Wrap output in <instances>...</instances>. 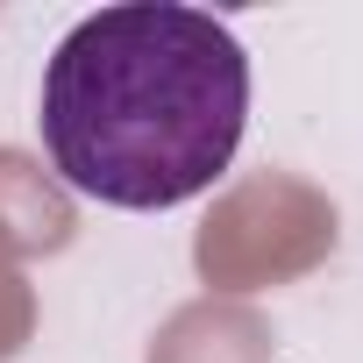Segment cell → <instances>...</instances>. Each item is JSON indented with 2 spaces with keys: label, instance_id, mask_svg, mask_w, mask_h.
<instances>
[{
  "label": "cell",
  "instance_id": "1",
  "mask_svg": "<svg viewBox=\"0 0 363 363\" xmlns=\"http://www.w3.org/2000/svg\"><path fill=\"white\" fill-rule=\"evenodd\" d=\"M250 121V57L228 22L128 0L86 15L43 65V150L72 193L128 214L200 200Z\"/></svg>",
  "mask_w": 363,
  "mask_h": 363
}]
</instances>
